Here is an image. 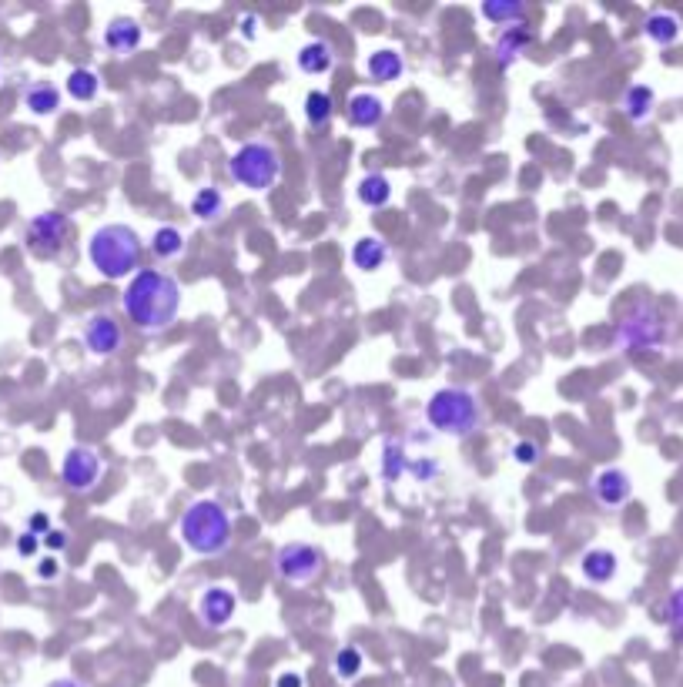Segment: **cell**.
<instances>
[{
  "instance_id": "obj_1",
  "label": "cell",
  "mask_w": 683,
  "mask_h": 687,
  "mask_svg": "<svg viewBox=\"0 0 683 687\" xmlns=\"http://www.w3.org/2000/svg\"><path fill=\"white\" fill-rule=\"evenodd\" d=\"M124 312L141 332H165L181 312V285L175 275L158 269H138V275L128 282L124 292Z\"/></svg>"
},
{
  "instance_id": "obj_2",
  "label": "cell",
  "mask_w": 683,
  "mask_h": 687,
  "mask_svg": "<svg viewBox=\"0 0 683 687\" xmlns=\"http://www.w3.org/2000/svg\"><path fill=\"white\" fill-rule=\"evenodd\" d=\"M88 259L104 279L121 282L128 275L134 279L141 265V235L124 222L94 228L88 238Z\"/></svg>"
},
{
  "instance_id": "obj_3",
  "label": "cell",
  "mask_w": 683,
  "mask_h": 687,
  "mask_svg": "<svg viewBox=\"0 0 683 687\" xmlns=\"http://www.w3.org/2000/svg\"><path fill=\"white\" fill-rule=\"evenodd\" d=\"M181 540L198 557H221L232 547V517L218 500H195L181 517Z\"/></svg>"
},
{
  "instance_id": "obj_4",
  "label": "cell",
  "mask_w": 683,
  "mask_h": 687,
  "mask_svg": "<svg viewBox=\"0 0 683 687\" xmlns=\"http://www.w3.org/2000/svg\"><path fill=\"white\" fill-rule=\"evenodd\" d=\"M426 419L436 433L469 436L479 423H483V409H479L476 393H469V389H463V386H446V389H439V393L429 396Z\"/></svg>"
},
{
  "instance_id": "obj_5",
  "label": "cell",
  "mask_w": 683,
  "mask_h": 687,
  "mask_svg": "<svg viewBox=\"0 0 683 687\" xmlns=\"http://www.w3.org/2000/svg\"><path fill=\"white\" fill-rule=\"evenodd\" d=\"M228 175L242 188H248V192H268L282 178V151L268 138L245 141L232 155V161H228Z\"/></svg>"
},
{
  "instance_id": "obj_6",
  "label": "cell",
  "mask_w": 683,
  "mask_h": 687,
  "mask_svg": "<svg viewBox=\"0 0 683 687\" xmlns=\"http://www.w3.org/2000/svg\"><path fill=\"white\" fill-rule=\"evenodd\" d=\"M322 570H325V553L315 543L292 540V543H282L275 553V574L288 580V584H312Z\"/></svg>"
},
{
  "instance_id": "obj_7",
  "label": "cell",
  "mask_w": 683,
  "mask_h": 687,
  "mask_svg": "<svg viewBox=\"0 0 683 687\" xmlns=\"http://www.w3.org/2000/svg\"><path fill=\"white\" fill-rule=\"evenodd\" d=\"M67 235H71V218L51 208V212H41L27 222L24 242H27V252H31L34 259H54V255L64 248Z\"/></svg>"
},
{
  "instance_id": "obj_8",
  "label": "cell",
  "mask_w": 683,
  "mask_h": 687,
  "mask_svg": "<svg viewBox=\"0 0 683 687\" xmlns=\"http://www.w3.org/2000/svg\"><path fill=\"white\" fill-rule=\"evenodd\" d=\"M663 339H667V322L650 302H640L620 322V342L627 349H660Z\"/></svg>"
},
{
  "instance_id": "obj_9",
  "label": "cell",
  "mask_w": 683,
  "mask_h": 687,
  "mask_svg": "<svg viewBox=\"0 0 683 687\" xmlns=\"http://www.w3.org/2000/svg\"><path fill=\"white\" fill-rule=\"evenodd\" d=\"M104 473V463L94 446H71L61 463V480L71 493H91Z\"/></svg>"
},
{
  "instance_id": "obj_10",
  "label": "cell",
  "mask_w": 683,
  "mask_h": 687,
  "mask_svg": "<svg viewBox=\"0 0 683 687\" xmlns=\"http://www.w3.org/2000/svg\"><path fill=\"white\" fill-rule=\"evenodd\" d=\"M121 342H124V329L111 312H94V316L84 322V346H88L91 356L108 359L121 349Z\"/></svg>"
},
{
  "instance_id": "obj_11",
  "label": "cell",
  "mask_w": 683,
  "mask_h": 687,
  "mask_svg": "<svg viewBox=\"0 0 683 687\" xmlns=\"http://www.w3.org/2000/svg\"><path fill=\"white\" fill-rule=\"evenodd\" d=\"M235 610H238V600H235V594L228 587L215 584V587H208L205 594L198 597V617H201V624H205L208 631H221V627L232 624Z\"/></svg>"
},
{
  "instance_id": "obj_12",
  "label": "cell",
  "mask_w": 683,
  "mask_h": 687,
  "mask_svg": "<svg viewBox=\"0 0 683 687\" xmlns=\"http://www.w3.org/2000/svg\"><path fill=\"white\" fill-rule=\"evenodd\" d=\"M593 496L600 507H610L617 510L623 503L633 496V483H630V473L620 470V466H610V470H600L593 476Z\"/></svg>"
},
{
  "instance_id": "obj_13",
  "label": "cell",
  "mask_w": 683,
  "mask_h": 687,
  "mask_svg": "<svg viewBox=\"0 0 683 687\" xmlns=\"http://www.w3.org/2000/svg\"><path fill=\"white\" fill-rule=\"evenodd\" d=\"M345 118H349L352 128L375 131L382 121H386V101H382L379 94L359 91V94H352V98H349V108H345Z\"/></svg>"
},
{
  "instance_id": "obj_14",
  "label": "cell",
  "mask_w": 683,
  "mask_h": 687,
  "mask_svg": "<svg viewBox=\"0 0 683 687\" xmlns=\"http://www.w3.org/2000/svg\"><path fill=\"white\" fill-rule=\"evenodd\" d=\"M141 41H144V31L134 17H114V21H108V27H104V47L118 57L134 54L141 47Z\"/></svg>"
},
{
  "instance_id": "obj_15",
  "label": "cell",
  "mask_w": 683,
  "mask_h": 687,
  "mask_svg": "<svg viewBox=\"0 0 683 687\" xmlns=\"http://www.w3.org/2000/svg\"><path fill=\"white\" fill-rule=\"evenodd\" d=\"M365 74H369L375 84H392L406 74V57H402L396 47H379V51H372L369 61H365Z\"/></svg>"
},
{
  "instance_id": "obj_16",
  "label": "cell",
  "mask_w": 683,
  "mask_h": 687,
  "mask_svg": "<svg viewBox=\"0 0 683 687\" xmlns=\"http://www.w3.org/2000/svg\"><path fill=\"white\" fill-rule=\"evenodd\" d=\"M335 68V47L325 41V37H315L298 51V71L309 74V78H319V74H329Z\"/></svg>"
},
{
  "instance_id": "obj_17",
  "label": "cell",
  "mask_w": 683,
  "mask_h": 687,
  "mask_svg": "<svg viewBox=\"0 0 683 687\" xmlns=\"http://www.w3.org/2000/svg\"><path fill=\"white\" fill-rule=\"evenodd\" d=\"M580 570H583V577L590 580V584H610V580L617 577V570H620V560H617V553H613V550L593 547V550L583 553Z\"/></svg>"
},
{
  "instance_id": "obj_18",
  "label": "cell",
  "mask_w": 683,
  "mask_h": 687,
  "mask_svg": "<svg viewBox=\"0 0 683 687\" xmlns=\"http://www.w3.org/2000/svg\"><path fill=\"white\" fill-rule=\"evenodd\" d=\"M389 262V245L379 235H362L352 245V265L362 272H379Z\"/></svg>"
},
{
  "instance_id": "obj_19",
  "label": "cell",
  "mask_w": 683,
  "mask_h": 687,
  "mask_svg": "<svg viewBox=\"0 0 683 687\" xmlns=\"http://www.w3.org/2000/svg\"><path fill=\"white\" fill-rule=\"evenodd\" d=\"M24 108L34 114V118H51L61 108V91L54 88L51 81H34L31 88L24 91Z\"/></svg>"
},
{
  "instance_id": "obj_20",
  "label": "cell",
  "mask_w": 683,
  "mask_h": 687,
  "mask_svg": "<svg viewBox=\"0 0 683 687\" xmlns=\"http://www.w3.org/2000/svg\"><path fill=\"white\" fill-rule=\"evenodd\" d=\"M653 108H657V94H653L650 84H630V88L623 91V114H627L633 124L650 121Z\"/></svg>"
},
{
  "instance_id": "obj_21",
  "label": "cell",
  "mask_w": 683,
  "mask_h": 687,
  "mask_svg": "<svg viewBox=\"0 0 683 687\" xmlns=\"http://www.w3.org/2000/svg\"><path fill=\"white\" fill-rule=\"evenodd\" d=\"M355 195H359V202L365 208H386L392 202V181L389 175H382V171H369V175L359 181Z\"/></svg>"
},
{
  "instance_id": "obj_22",
  "label": "cell",
  "mask_w": 683,
  "mask_h": 687,
  "mask_svg": "<svg viewBox=\"0 0 683 687\" xmlns=\"http://www.w3.org/2000/svg\"><path fill=\"white\" fill-rule=\"evenodd\" d=\"M191 215H195L198 222H208V225L221 222V215H225V195H221V188H215V185L198 188L195 198H191Z\"/></svg>"
},
{
  "instance_id": "obj_23",
  "label": "cell",
  "mask_w": 683,
  "mask_h": 687,
  "mask_svg": "<svg viewBox=\"0 0 683 687\" xmlns=\"http://www.w3.org/2000/svg\"><path fill=\"white\" fill-rule=\"evenodd\" d=\"M479 11H483L486 21H493L496 27L509 31V27H516L526 17V4L523 0H486Z\"/></svg>"
},
{
  "instance_id": "obj_24",
  "label": "cell",
  "mask_w": 683,
  "mask_h": 687,
  "mask_svg": "<svg viewBox=\"0 0 683 687\" xmlns=\"http://www.w3.org/2000/svg\"><path fill=\"white\" fill-rule=\"evenodd\" d=\"M67 94H71L74 101H81V104H88L98 98V91H101V78H98V71H91V68H74L71 74H67Z\"/></svg>"
},
{
  "instance_id": "obj_25",
  "label": "cell",
  "mask_w": 683,
  "mask_h": 687,
  "mask_svg": "<svg viewBox=\"0 0 683 687\" xmlns=\"http://www.w3.org/2000/svg\"><path fill=\"white\" fill-rule=\"evenodd\" d=\"M305 118H309L312 128H329L335 118V101L329 91H309L305 94Z\"/></svg>"
},
{
  "instance_id": "obj_26",
  "label": "cell",
  "mask_w": 683,
  "mask_h": 687,
  "mask_svg": "<svg viewBox=\"0 0 683 687\" xmlns=\"http://www.w3.org/2000/svg\"><path fill=\"white\" fill-rule=\"evenodd\" d=\"M409 470V456H406V443L402 440H386L382 446V476L386 483H399Z\"/></svg>"
},
{
  "instance_id": "obj_27",
  "label": "cell",
  "mask_w": 683,
  "mask_h": 687,
  "mask_svg": "<svg viewBox=\"0 0 683 687\" xmlns=\"http://www.w3.org/2000/svg\"><path fill=\"white\" fill-rule=\"evenodd\" d=\"M526 44H533V34L523 31V27H509V31H503V37L496 41L499 64H503V68H509V64H513L516 57L526 51Z\"/></svg>"
},
{
  "instance_id": "obj_28",
  "label": "cell",
  "mask_w": 683,
  "mask_h": 687,
  "mask_svg": "<svg viewBox=\"0 0 683 687\" xmlns=\"http://www.w3.org/2000/svg\"><path fill=\"white\" fill-rule=\"evenodd\" d=\"M643 34H647L653 44L667 47V44H673V41L680 37V21H677L673 14L657 11V14L647 17V24H643Z\"/></svg>"
},
{
  "instance_id": "obj_29",
  "label": "cell",
  "mask_w": 683,
  "mask_h": 687,
  "mask_svg": "<svg viewBox=\"0 0 683 687\" xmlns=\"http://www.w3.org/2000/svg\"><path fill=\"white\" fill-rule=\"evenodd\" d=\"M151 252L158 255V259H178L181 252H185V235L178 232L175 225H161L155 238H151Z\"/></svg>"
},
{
  "instance_id": "obj_30",
  "label": "cell",
  "mask_w": 683,
  "mask_h": 687,
  "mask_svg": "<svg viewBox=\"0 0 683 687\" xmlns=\"http://www.w3.org/2000/svg\"><path fill=\"white\" fill-rule=\"evenodd\" d=\"M332 671H335V677H342V681H355L359 671H362L359 647H342V651L335 654V661H332Z\"/></svg>"
},
{
  "instance_id": "obj_31",
  "label": "cell",
  "mask_w": 683,
  "mask_h": 687,
  "mask_svg": "<svg viewBox=\"0 0 683 687\" xmlns=\"http://www.w3.org/2000/svg\"><path fill=\"white\" fill-rule=\"evenodd\" d=\"M667 624L677 641H683V587H677L667 600Z\"/></svg>"
},
{
  "instance_id": "obj_32",
  "label": "cell",
  "mask_w": 683,
  "mask_h": 687,
  "mask_svg": "<svg viewBox=\"0 0 683 687\" xmlns=\"http://www.w3.org/2000/svg\"><path fill=\"white\" fill-rule=\"evenodd\" d=\"M513 456H516V463H523V466H536L540 463V443H533V440H519L513 446Z\"/></svg>"
},
{
  "instance_id": "obj_33",
  "label": "cell",
  "mask_w": 683,
  "mask_h": 687,
  "mask_svg": "<svg viewBox=\"0 0 683 687\" xmlns=\"http://www.w3.org/2000/svg\"><path fill=\"white\" fill-rule=\"evenodd\" d=\"M37 543H41V537H34V533L27 530V533H21V537H17V553H21V557H34Z\"/></svg>"
},
{
  "instance_id": "obj_34",
  "label": "cell",
  "mask_w": 683,
  "mask_h": 687,
  "mask_svg": "<svg viewBox=\"0 0 683 687\" xmlns=\"http://www.w3.org/2000/svg\"><path fill=\"white\" fill-rule=\"evenodd\" d=\"M409 470H412V473H416V476H419V480H422V483H426V480H432V476H436V473H439V463H412V466H409Z\"/></svg>"
},
{
  "instance_id": "obj_35",
  "label": "cell",
  "mask_w": 683,
  "mask_h": 687,
  "mask_svg": "<svg viewBox=\"0 0 683 687\" xmlns=\"http://www.w3.org/2000/svg\"><path fill=\"white\" fill-rule=\"evenodd\" d=\"M31 533H34V537H41V533L47 537V533H51V523H47L44 513H34V517H31Z\"/></svg>"
},
{
  "instance_id": "obj_36",
  "label": "cell",
  "mask_w": 683,
  "mask_h": 687,
  "mask_svg": "<svg viewBox=\"0 0 683 687\" xmlns=\"http://www.w3.org/2000/svg\"><path fill=\"white\" fill-rule=\"evenodd\" d=\"M44 543H47L51 550H64V547H67V533H64V530H51V533L44 537Z\"/></svg>"
},
{
  "instance_id": "obj_37",
  "label": "cell",
  "mask_w": 683,
  "mask_h": 687,
  "mask_svg": "<svg viewBox=\"0 0 683 687\" xmlns=\"http://www.w3.org/2000/svg\"><path fill=\"white\" fill-rule=\"evenodd\" d=\"M275 687H302V674H295V671L278 674L275 677Z\"/></svg>"
},
{
  "instance_id": "obj_38",
  "label": "cell",
  "mask_w": 683,
  "mask_h": 687,
  "mask_svg": "<svg viewBox=\"0 0 683 687\" xmlns=\"http://www.w3.org/2000/svg\"><path fill=\"white\" fill-rule=\"evenodd\" d=\"M37 574H41L44 580H51V577H57V564H54L51 557H47V560H41V564H37Z\"/></svg>"
},
{
  "instance_id": "obj_39",
  "label": "cell",
  "mask_w": 683,
  "mask_h": 687,
  "mask_svg": "<svg viewBox=\"0 0 683 687\" xmlns=\"http://www.w3.org/2000/svg\"><path fill=\"white\" fill-rule=\"evenodd\" d=\"M47 687H84V684L78 681V677H54Z\"/></svg>"
},
{
  "instance_id": "obj_40",
  "label": "cell",
  "mask_w": 683,
  "mask_h": 687,
  "mask_svg": "<svg viewBox=\"0 0 683 687\" xmlns=\"http://www.w3.org/2000/svg\"><path fill=\"white\" fill-rule=\"evenodd\" d=\"M242 24H245V27H242V34H245V37H255V14H248Z\"/></svg>"
},
{
  "instance_id": "obj_41",
  "label": "cell",
  "mask_w": 683,
  "mask_h": 687,
  "mask_svg": "<svg viewBox=\"0 0 683 687\" xmlns=\"http://www.w3.org/2000/svg\"><path fill=\"white\" fill-rule=\"evenodd\" d=\"M0 74H4V57H0Z\"/></svg>"
}]
</instances>
